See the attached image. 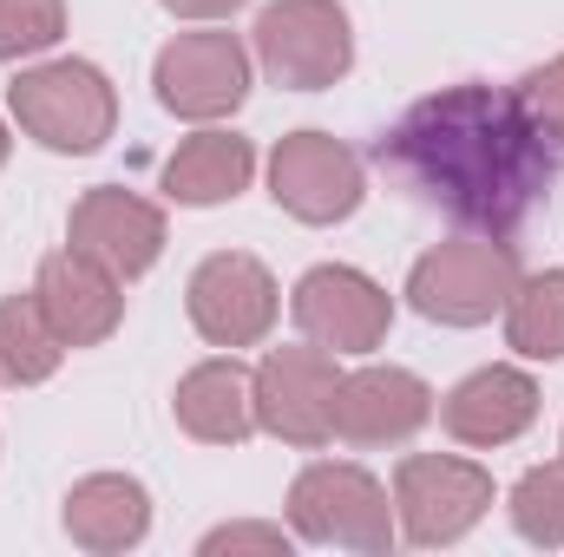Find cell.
<instances>
[{
  "label": "cell",
  "instance_id": "cell-17",
  "mask_svg": "<svg viewBox=\"0 0 564 557\" xmlns=\"http://www.w3.org/2000/svg\"><path fill=\"white\" fill-rule=\"evenodd\" d=\"M177 426L204 446H237L257 433V374L237 361H204L177 381Z\"/></svg>",
  "mask_w": 564,
  "mask_h": 557
},
{
  "label": "cell",
  "instance_id": "cell-13",
  "mask_svg": "<svg viewBox=\"0 0 564 557\" xmlns=\"http://www.w3.org/2000/svg\"><path fill=\"white\" fill-rule=\"evenodd\" d=\"M433 419V387L408 368H361L335 387V439L341 446H401Z\"/></svg>",
  "mask_w": 564,
  "mask_h": 557
},
{
  "label": "cell",
  "instance_id": "cell-20",
  "mask_svg": "<svg viewBox=\"0 0 564 557\" xmlns=\"http://www.w3.org/2000/svg\"><path fill=\"white\" fill-rule=\"evenodd\" d=\"M506 341L525 361H558L564 354V270L519 276L512 302H506Z\"/></svg>",
  "mask_w": 564,
  "mask_h": 557
},
{
  "label": "cell",
  "instance_id": "cell-2",
  "mask_svg": "<svg viewBox=\"0 0 564 557\" xmlns=\"http://www.w3.org/2000/svg\"><path fill=\"white\" fill-rule=\"evenodd\" d=\"M519 250L506 237H453L440 250H426L408 276V302L440 328H479L492 315H506L512 288H519Z\"/></svg>",
  "mask_w": 564,
  "mask_h": 557
},
{
  "label": "cell",
  "instance_id": "cell-26",
  "mask_svg": "<svg viewBox=\"0 0 564 557\" xmlns=\"http://www.w3.org/2000/svg\"><path fill=\"white\" fill-rule=\"evenodd\" d=\"M0 164H7V125H0Z\"/></svg>",
  "mask_w": 564,
  "mask_h": 557
},
{
  "label": "cell",
  "instance_id": "cell-9",
  "mask_svg": "<svg viewBox=\"0 0 564 557\" xmlns=\"http://www.w3.org/2000/svg\"><path fill=\"white\" fill-rule=\"evenodd\" d=\"M270 197L295 223H341L361 210V157L328 132H289L270 151Z\"/></svg>",
  "mask_w": 564,
  "mask_h": 557
},
{
  "label": "cell",
  "instance_id": "cell-6",
  "mask_svg": "<svg viewBox=\"0 0 564 557\" xmlns=\"http://www.w3.org/2000/svg\"><path fill=\"white\" fill-rule=\"evenodd\" d=\"M394 512H401V538L408 545H459L486 512H492V472L473 459H440L414 452L394 472Z\"/></svg>",
  "mask_w": 564,
  "mask_h": 557
},
{
  "label": "cell",
  "instance_id": "cell-23",
  "mask_svg": "<svg viewBox=\"0 0 564 557\" xmlns=\"http://www.w3.org/2000/svg\"><path fill=\"white\" fill-rule=\"evenodd\" d=\"M512 99L525 106V119L539 125V139L564 157V53L558 59H545V66H532V73L512 86Z\"/></svg>",
  "mask_w": 564,
  "mask_h": 557
},
{
  "label": "cell",
  "instance_id": "cell-4",
  "mask_svg": "<svg viewBox=\"0 0 564 557\" xmlns=\"http://www.w3.org/2000/svg\"><path fill=\"white\" fill-rule=\"evenodd\" d=\"M289 525L308 545H335V551H355V557L394 551V505H388L381 479L361 472V466L322 459V466L295 472V485H289Z\"/></svg>",
  "mask_w": 564,
  "mask_h": 557
},
{
  "label": "cell",
  "instance_id": "cell-3",
  "mask_svg": "<svg viewBox=\"0 0 564 557\" xmlns=\"http://www.w3.org/2000/svg\"><path fill=\"white\" fill-rule=\"evenodd\" d=\"M7 106L20 119L26 139H40L46 151H66V157H86L112 139L119 125V99H112V79L86 59H53V66H33L7 86Z\"/></svg>",
  "mask_w": 564,
  "mask_h": 557
},
{
  "label": "cell",
  "instance_id": "cell-11",
  "mask_svg": "<svg viewBox=\"0 0 564 557\" xmlns=\"http://www.w3.org/2000/svg\"><path fill=\"white\" fill-rule=\"evenodd\" d=\"M184 302H191V321L210 348H257L276 328V276L243 250L204 256Z\"/></svg>",
  "mask_w": 564,
  "mask_h": 557
},
{
  "label": "cell",
  "instance_id": "cell-18",
  "mask_svg": "<svg viewBox=\"0 0 564 557\" xmlns=\"http://www.w3.org/2000/svg\"><path fill=\"white\" fill-rule=\"evenodd\" d=\"M250 177H257V151H250V139H237V132H197V139H184L164 157V190L177 204H191V210L243 197Z\"/></svg>",
  "mask_w": 564,
  "mask_h": 557
},
{
  "label": "cell",
  "instance_id": "cell-16",
  "mask_svg": "<svg viewBox=\"0 0 564 557\" xmlns=\"http://www.w3.org/2000/svg\"><path fill=\"white\" fill-rule=\"evenodd\" d=\"M151 532V499H144L139 479L126 472H93L66 492V538L93 557L132 551Z\"/></svg>",
  "mask_w": 564,
  "mask_h": 557
},
{
  "label": "cell",
  "instance_id": "cell-5",
  "mask_svg": "<svg viewBox=\"0 0 564 557\" xmlns=\"http://www.w3.org/2000/svg\"><path fill=\"white\" fill-rule=\"evenodd\" d=\"M250 40L282 92H322L355 66V33L335 0H270Z\"/></svg>",
  "mask_w": 564,
  "mask_h": 557
},
{
  "label": "cell",
  "instance_id": "cell-14",
  "mask_svg": "<svg viewBox=\"0 0 564 557\" xmlns=\"http://www.w3.org/2000/svg\"><path fill=\"white\" fill-rule=\"evenodd\" d=\"M33 295H40V308H46V321L59 328L66 348H99V341L119 328V315H126L119 276H112L106 263H93L86 250H73V243L40 263Z\"/></svg>",
  "mask_w": 564,
  "mask_h": 557
},
{
  "label": "cell",
  "instance_id": "cell-10",
  "mask_svg": "<svg viewBox=\"0 0 564 557\" xmlns=\"http://www.w3.org/2000/svg\"><path fill=\"white\" fill-rule=\"evenodd\" d=\"M335 354L328 348H276L257 368V426L276 433L282 446H328L335 439Z\"/></svg>",
  "mask_w": 564,
  "mask_h": 557
},
{
  "label": "cell",
  "instance_id": "cell-24",
  "mask_svg": "<svg viewBox=\"0 0 564 557\" xmlns=\"http://www.w3.org/2000/svg\"><path fill=\"white\" fill-rule=\"evenodd\" d=\"M204 557H224V551H270V557H289V538H282V525H217L204 545Z\"/></svg>",
  "mask_w": 564,
  "mask_h": 557
},
{
  "label": "cell",
  "instance_id": "cell-21",
  "mask_svg": "<svg viewBox=\"0 0 564 557\" xmlns=\"http://www.w3.org/2000/svg\"><path fill=\"white\" fill-rule=\"evenodd\" d=\"M512 525H519L525 545L564 551V459L532 466V472L512 485Z\"/></svg>",
  "mask_w": 564,
  "mask_h": 557
},
{
  "label": "cell",
  "instance_id": "cell-22",
  "mask_svg": "<svg viewBox=\"0 0 564 557\" xmlns=\"http://www.w3.org/2000/svg\"><path fill=\"white\" fill-rule=\"evenodd\" d=\"M66 0H0V59H33L59 46Z\"/></svg>",
  "mask_w": 564,
  "mask_h": 557
},
{
  "label": "cell",
  "instance_id": "cell-19",
  "mask_svg": "<svg viewBox=\"0 0 564 557\" xmlns=\"http://www.w3.org/2000/svg\"><path fill=\"white\" fill-rule=\"evenodd\" d=\"M59 361H66V341H59V328L46 321L40 295H33V288H26V295H0V381L40 387V381L59 374Z\"/></svg>",
  "mask_w": 564,
  "mask_h": 557
},
{
  "label": "cell",
  "instance_id": "cell-15",
  "mask_svg": "<svg viewBox=\"0 0 564 557\" xmlns=\"http://www.w3.org/2000/svg\"><path fill=\"white\" fill-rule=\"evenodd\" d=\"M532 419H539V387L525 368H479L440 401V426L459 446H506Z\"/></svg>",
  "mask_w": 564,
  "mask_h": 557
},
{
  "label": "cell",
  "instance_id": "cell-12",
  "mask_svg": "<svg viewBox=\"0 0 564 557\" xmlns=\"http://www.w3.org/2000/svg\"><path fill=\"white\" fill-rule=\"evenodd\" d=\"M66 243L86 250L93 263H106L119 282H139L164 256V210L132 197V190H119V184H99V190H86L73 204Z\"/></svg>",
  "mask_w": 564,
  "mask_h": 557
},
{
  "label": "cell",
  "instance_id": "cell-7",
  "mask_svg": "<svg viewBox=\"0 0 564 557\" xmlns=\"http://www.w3.org/2000/svg\"><path fill=\"white\" fill-rule=\"evenodd\" d=\"M295 328L328 348V354H375L388 341V321H394V302L388 288L348 263H322L295 282V302H289Z\"/></svg>",
  "mask_w": 564,
  "mask_h": 557
},
{
  "label": "cell",
  "instance_id": "cell-25",
  "mask_svg": "<svg viewBox=\"0 0 564 557\" xmlns=\"http://www.w3.org/2000/svg\"><path fill=\"white\" fill-rule=\"evenodd\" d=\"M177 20H224V13H237L243 0H164Z\"/></svg>",
  "mask_w": 564,
  "mask_h": 557
},
{
  "label": "cell",
  "instance_id": "cell-1",
  "mask_svg": "<svg viewBox=\"0 0 564 557\" xmlns=\"http://www.w3.org/2000/svg\"><path fill=\"white\" fill-rule=\"evenodd\" d=\"M375 164L446 223L473 237H512L552 197L564 157L539 139L512 92L446 86L433 99H414L401 125L375 139Z\"/></svg>",
  "mask_w": 564,
  "mask_h": 557
},
{
  "label": "cell",
  "instance_id": "cell-8",
  "mask_svg": "<svg viewBox=\"0 0 564 557\" xmlns=\"http://www.w3.org/2000/svg\"><path fill=\"white\" fill-rule=\"evenodd\" d=\"M158 106L177 119H230L250 92V53L237 33H177L151 66Z\"/></svg>",
  "mask_w": 564,
  "mask_h": 557
}]
</instances>
